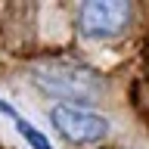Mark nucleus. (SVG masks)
Listing matches in <instances>:
<instances>
[{
  "label": "nucleus",
  "instance_id": "obj_4",
  "mask_svg": "<svg viewBox=\"0 0 149 149\" xmlns=\"http://www.w3.org/2000/svg\"><path fill=\"white\" fill-rule=\"evenodd\" d=\"M16 130H19V134H22V137L28 140V143H31V149H53V146H50V140H47L44 134H40V130L34 127V124H31V121L16 118Z\"/></svg>",
  "mask_w": 149,
  "mask_h": 149
},
{
  "label": "nucleus",
  "instance_id": "obj_3",
  "mask_svg": "<svg viewBox=\"0 0 149 149\" xmlns=\"http://www.w3.org/2000/svg\"><path fill=\"white\" fill-rule=\"evenodd\" d=\"M50 121L68 143H100L109 134L106 115L90 112L84 106H72V102H56L50 109Z\"/></svg>",
  "mask_w": 149,
  "mask_h": 149
},
{
  "label": "nucleus",
  "instance_id": "obj_2",
  "mask_svg": "<svg viewBox=\"0 0 149 149\" xmlns=\"http://www.w3.org/2000/svg\"><path fill=\"white\" fill-rule=\"evenodd\" d=\"M130 25L127 0H87L78 13V31L87 40H109L124 34Z\"/></svg>",
  "mask_w": 149,
  "mask_h": 149
},
{
  "label": "nucleus",
  "instance_id": "obj_1",
  "mask_svg": "<svg viewBox=\"0 0 149 149\" xmlns=\"http://www.w3.org/2000/svg\"><path fill=\"white\" fill-rule=\"evenodd\" d=\"M34 81L59 100H74L72 106L96 102L102 93V78L72 59H50V62L34 65Z\"/></svg>",
  "mask_w": 149,
  "mask_h": 149
},
{
  "label": "nucleus",
  "instance_id": "obj_5",
  "mask_svg": "<svg viewBox=\"0 0 149 149\" xmlns=\"http://www.w3.org/2000/svg\"><path fill=\"white\" fill-rule=\"evenodd\" d=\"M0 112H3V115H9V118H19L16 112H13V106H9V102H3V100H0Z\"/></svg>",
  "mask_w": 149,
  "mask_h": 149
}]
</instances>
